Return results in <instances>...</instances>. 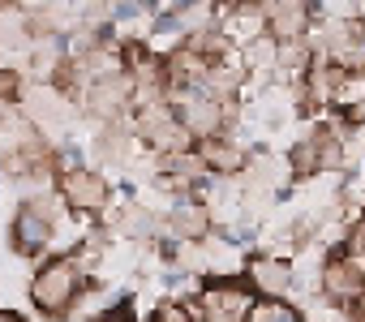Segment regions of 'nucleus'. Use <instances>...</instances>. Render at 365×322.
Returning <instances> with one entry per match:
<instances>
[{"label":"nucleus","instance_id":"nucleus-4","mask_svg":"<svg viewBox=\"0 0 365 322\" xmlns=\"http://www.w3.org/2000/svg\"><path fill=\"white\" fill-rule=\"evenodd\" d=\"M56 202L78 211V215H99L108 211L112 202V185L99 168L82 164V168H69V172H56Z\"/></svg>","mask_w":365,"mask_h":322},{"label":"nucleus","instance_id":"nucleus-13","mask_svg":"<svg viewBox=\"0 0 365 322\" xmlns=\"http://www.w3.org/2000/svg\"><path fill=\"white\" fill-rule=\"evenodd\" d=\"M125 322H133V318H125Z\"/></svg>","mask_w":365,"mask_h":322},{"label":"nucleus","instance_id":"nucleus-11","mask_svg":"<svg viewBox=\"0 0 365 322\" xmlns=\"http://www.w3.org/2000/svg\"><path fill=\"white\" fill-rule=\"evenodd\" d=\"M0 322H26L22 313H14V309H0Z\"/></svg>","mask_w":365,"mask_h":322},{"label":"nucleus","instance_id":"nucleus-10","mask_svg":"<svg viewBox=\"0 0 365 322\" xmlns=\"http://www.w3.org/2000/svg\"><path fill=\"white\" fill-rule=\"evenodd\" d=\"M344 120H348V125H356V129H365V90L344 99Z\"/></svg>","mask_w":365,"mask_h":322},{"label":"nucleus","instance_id":"nucleus-2","mask_svg":"<svg viewBox=\"0 0 365 322\" xmlns=\"http://www.w3.org/2000/svg\"><path fill=\"white\" fill-rule=\"evenodd\" d=\"M9 245L18 258L26 262H39L52 254L56 245V198H26L18 211H14V224H9Z\"/></svg>","mask_w":365,"mask_h":322},{"label":"nucleus","instance_id":"nucleus-3","mask_svg":"<svg viewBox=\"0 0 365 322\" xmlns=\"http://www.w3.org/2000/svg\"><path fill=\"white\" fill-rule=\"evenodd\" d=\"M254 292L245 288V279H232V275H215V279H202L194 301H185L194 309L198 322H250V309H254Z\"/></svg>","mask_w":365,"mask_h":322},{"label":"nucleus","instance_id":"nucleus-6","mask_svg":"<svg viewBox=\"0 0 365 322\" xmlns=\"http://www.w3.org/2000/svg\"><path fill=\"white\" fill-rule=\"evenodd\" d=\"M245 288L258 296V301H288L292 292H297V266L288 262V258H279V254H254L250 262H245Z\"/></svg>","mask_w":365,"mask_h":322},{"label":"nucleus","instance_id":"nucleus-1","mask_svg":"<svg viewBox=\"0 0 365 322\" xmlns=\"http://www.w3.org/2000/svg\"><path fill=\"white\" fill-rule=\"evenodd\" d=\"M86 284H91V275H86L78 249H73V254H52V258H43V262L35 266L26 296H31V309H35V313L61 322V318H69V313L78 309Z\"/></svg>","mask_w":365,"mask_h":322},{"label":"nucleus","instance_id":"nucleus-7","mask_svg":"<svg viewBox=\"0 0 365 322\" xmlns=\"http://www.w3.org/2000/svg\"><path fill=\"white\" fill-rule=\"evenodd\" d=\"M163 228L176 237V241H202L207 232H211V211H207V202H198V198H176L172 207H168V215H163Z\"/></svg>","mask_w":365,"mask_h":322},{"label":"nucleus","instance_id":"nucleus-12","mask_svg":"<svg viewBox=\"0 0 365 322\" xmlns=\"http://www.w3.org/2000/svg\"><path fill=\"white\" fill-rule=\"evenodd\" d=\"M91 322H125V313H103V318H91Z\"/></svg>","mask_w":365,"mask_h":322},{"label":"nucleus","instance_id":"nucleus-8","mask_svg":"<svg viewBox=\"0 0 365 322\" xmlns=\"http://www.w3.org/2000/svg\"><path fill=\"white\" fill-rule=\"evenodd\" d=\"M250 322H305L297 301H254Z\"/></svg>","mask_w":365,"mask_h":322},{"label":"nucleus","instance_id":"nucleus-5","mask_svg":"<svg viewBox=\"0 0 365 322\" xmlns=\"http://www.w3.org/2000/svg\"><path fill=\"white\" fill-rule=\"evenodd\" d=\"M318 288H322V301L335 305V309H352L365 301V262H356L352 254H331L318 271Z\"/></svg>","mask_w":365,"mask_h":322},{"label":"nucleus","instance_id":"nucleus-9","mask_svg":"<svg viewBox=\"0 0 365 322\" xmlns=\"http://www.w3.org/2000/svg\"><path fill=\"white\" fill-rule=\"evenodd\" d=\"M146 322H198V318H194V309H190L185 301L168 296V301H159V305L150 309V318H146Z\"/></svg>","mask_w":365,"mask_h":322}]
</instances>
